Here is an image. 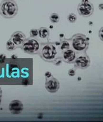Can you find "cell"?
Returning <instances> with one entry per match:
<instances>
[{"label":"cell","mask_w":103,"mask_h":122,"mask_svg":"<svg viewBox=\"0 0 103 122\" xmlns=\"http://www.w3.org/2000/svg\"><path fill=\"white\" fill-rule=\"evenodd\" d=\"M18 11V5L14 0H3L0 3V15L4 18H14Z\"/></svg>","instance_id":"cell-1"},{"label":"cell","mask_w":103,"mask_h":122,"mask_svg":"<svg viewBox=\"0 0 103 122\" xmlns=\"http://www.w3.org/2000/svg\"><path fill=\"white\" fill-rule=\"evenodd\" d=\"M72 45L74 50L77 52H83L88 46V41L87 37L82 34H77L72 39Z\"/></svg>","instance_id":"cell-2"},{"label":"cell","mask_w":103,"mask_h":122,"mask_svg":"<svg viewBox=\"0 0 103 122\" xmlns=\"http://www.w3.org/2000/svg\"><path fill=\"white\" fill-rule=\"evenodd\" d=\"M21 48L24 52L28 54H35L39 49V44L36 39L33 37L26 39L21 45Z\"/></svg>","instance_id":"cell-3"},{"label":"cell","mask_w":103,"mask_h":122,"mask_svg":"<svg viewBox=\"0 0 103 122\" xmlns=\"http://www.w3.org/2000/svg\"><path fill=\"white\" fill-rule=\"evenodd\" d=\"M77 10L80 15L84 17H88L93 13V5L88 0H82L78 5Z\"/></svg>","instance_id":"cell-4"},{"label":"cell","mask_w":103,"mask_h":122,"mask_svg":"<svg viewBox=\"0 0 103 122\" xmlns=\"http://www.w3.org/2000/svg\"><path fill=\"white\" fill-rule=\"evenodd\" d=\"M41 55L44 59L48 61L54 60L57 55L56 48L53 44H48L45 45L41 51Z\"/></svg>","instance_id":"cell-5"},{"label":"cell","mask_w":103,"mask_h":122,"mask_svg":"<svg viewBox=\"0 0 103 122\" xmlns=\"http://www.w3.org/2000/svg\"><path fill=\"white\" fill-rule=\"evenodd\" d=\"M9 110L13 115L20 114L24 110L23 104L20 100H14L9 104Z\"/></svg>","instance_id":"cell-6"},{"label":"cell","mask_w":103,"mask_h":122,"mask_svg":"<svg viewBox=\"0 0 103 122\" xmlns=\"http://www.w3.org/2000/svg\"><path fill=\"white\" fill-rule=\"evenodd\" d=\"M45 88L49 92H56L60 88V83L57 79L52 77L48 79V80L46 81Z\"/></svg>","instance_id":"cell-7"},{"label":"cell","mask_w":103,"mask_h":122,"mask_svg":"<svg viewBox=\"0 0 103 122\" xmlns=\"http://www.w3.org/2000/svg\"><path fill=\"white\" fill-rule=\"evenodd\" d=\"M26 39L25 34L20 31H17L13 33L10 37V40L16 46L21 45L26 40Z\"/></svg>","instance_id":"cell-8"},{"label":"cell","mask_w":103,"mask_h":122,"mask_svg":"<svg viewBox=\"0 0 103 122\" xmlns=\"http://www.w3.org/2000/svg\"><path fill=\"white\" fill-rule=\"evenodd\" d=\"M75 66L80 69H85L88 68L90 64V60L87 56H80L75 59Z\"/></svg>","instance_id":"cell-9"},{"label":"cell","mask_w":103,"mask_h":122,"mask_svg":"<svg viewBox=\"0 0 103 122\" xmlns=\"http://www.w3.org/2000/svg\"><path fill=\"white\" fill-rule=\"evenodd\" d=\"M76 54L74 51L68 49L63 53V59L67 63H72L75 60Z\"/></svg>","instance_id":"cell-10"},{"label":"cell","mask_w":103,"mask_h":122,"mask_svg":"<svg viewBox=\"0 0 103 122\" xmlns=\"http://www.w3.org/2000/svg\"><path fill=\"white\" fill-rule=\"evenodd\" d=\"M49 35V30L46 28H41L39 29V36L41 39H47Z\"/></svg>","instance_id":"cell-11"},{"label":"cell","mask_w":103,"mask_h":122,"mask_svg":"<svg viewBox=\"0 0 103 122\" xmlns=\"http://www.w3.org/2000/svg\"><path fill=\"white\" fill-rule=\"evenodd\" d=\"M49 19L52 23L56 24L60 21V16L57 13H52L49 17Z\"/></svg>","instance_id":"cell-12"},{"label":"cell","mask_w":103,"mask_h":122,"mask_svg":"<svg viewBox=\"0 0 103 122\" xmlns=\"http://www.w3.org/2000/svg\"><path fill=\"white\" fill-rule=\"evenodd\" d=\"M15 46H16V45L14 44V42H13L10 39L9 40L6 42V49L8 51H12L15 50Z\"/></svg>","instance_id":"cell-13"},{"label":"cell","mask_w":103,"mask_h":122,"mask_svg":"<svg viewBox=\"0 0 103 122\" xmlns=\"http://www.w3.org/2000/svg\"><path fill=\"white\" fill-rule=\"evenodd\" d=\"M68 21L70 22V23H74L77 20V16L75 14L71 13L67 17Z\"/></svg>","instance_id":"cell-14"},{"label":"cell","mask_w":103,"mask_h":122,"mask_svg":"<svg viewBox=\"0 0 103 122\" xmlns=\"http://www.w3.org/2000/svg\"><path fill=\"white\" fill-rule=\"evenodd\" d=\"M69 47L70 44L69 42L67 41H63L61 42V44L60 48L61 50H64V49H66V50H67V49H69Z\"/></svg>","instance_id":"cell-15"},{"label":"cell","mask_w":103,"mask_h":122,"mask_svg":"<svg viewBox=\"0 0 103 122\" xmlns=\"http://www.w3.org/2000/svg\"><path fill=\"white\" fill-rule=\"evenodd\" d=\"M30 35L31 37H36L39 36V30L36 29H32L30 31Z\"/></svg>","instance_id":"cell-16"},{"label":"cell","mask_w":103,"mask_h":122,"mask_svg":"<svg viewBox=\"0 0 103 122\" xmlns=\"http://www.w3.org/2000/svg\"><path fill=\"white\" fill-rule=\"evenodd\" d=\"M6 59V56H5V55H3V54L0 55V63L3 64L5 63Z\"/></svg>","instance_id":"cell-17"},{"label":"cell","mask_w":103,"mask_h":122,"mask_svg":"<svg viewBox=\"0 0 103 122\" xmlns=\"http://www.w3.org/2000/svg\"><path fill=\"white\" fill-rule=\"evenodd\" d=\"M22 84L24 85V86H28V85L30 84V83H29V81L27 79H23L22 81Z\"/></svg>","instance_id":"cell-18"},{"label":"cell","mask_w":103,"mask_h":122,"mask_svg":"<svg viewBox=\"0 0 103 122\" xmlns=\"http://www.w3.org/2000/svg\"><path fill=\"white\" fill-rule=\"evenodd\" d=\"M68 74L70 76H74V75H75V74H76V72H75V71H74V69H70V70L69 71Z\"/></svg>","instance_id":"cell-19"},{"label":"cell","mask_w":103,"mask_h":122,"mask_svg":"<svg viewBox=\"0 0 103 122\" xmlns=\"http://www.w3.org/2000/svg\"><path fill=\"white\" fill-rule=\"evenodd\" d=\"M45 77L46 78V79H49V78H50V77H52V73H50V72H46L45 74Z\"/></svg>","instance_id":"cell-20"},{"label":"cell","mask_w":103,"mask_h":122,"mask_svg":"<svg viewBox=\"0 0 103 122\" xmlns=\"http://www.w3.org/2000/svg\"><path fill=\"white\" fill-rule=\"evenodd\" d=\"M99 37H100V39H101V41H103V28H101V29L99 31Z\"/></svg>","instance_id":"cell-21"},{"label":"cell","mask_w":103,"mask_h":122,"mask_svg":"<svg viewBox=\"0 0 103 122\" xmlns=\"http://www.w3.org/2000/svg\"><path fill=\"white\" fill-rule=\"evenodd\" d=\"M1 100H2V90L0 88V105L1 104Z\"/></svg>","instance_id":"cell-22"},{"label":"cell","mask_w":103,"mask_h":122,"mask_svg":"<svg viewBox=\"0 0 103 122\" xmlns=\"http://www.w3.org/2000/svg\"><path fill=\"white\" fill-rule=\"evenodd\" d=\"M58 63H60L61 64V60H59V61L58 62ZM56 66H59V64H57V63H56Z\"/></svg>","instance_id":"cell-23"}]
</instances>
